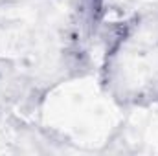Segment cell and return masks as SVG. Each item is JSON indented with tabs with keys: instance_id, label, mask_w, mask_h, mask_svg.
<instances>
[{
	"instance_id": "obj_1",
	"label": "cell",
	"mask_w": 158,
	"mask_h": 156,
	"mask_svg": "<svg viewBox=\"0 0 158 156\" xmlns=\"http://www.w3.org/2000/svg\"><path fill=\"white\" fill-rule=\"evenodd\" d=\"M103 6H105V0H85V7L90 15V20H98L101 17Z\"/></svg>"
}]
</instances>
